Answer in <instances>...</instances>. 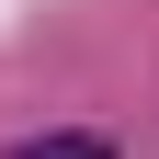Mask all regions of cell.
<instances>
[{
  "instance_id": "1",
  "label": "cell",
  "mask_w": 159,
  "mask_h": 159,
  "mask_svg": "<svg viewBox=\"0 0 159 159\" xmlns=\"http://www.w3.org/2000/svg\"><path fill=\"white\" fill-rule=\"evenodd\" d=\"M0 159H114V136L102 125H46V136H11Z\"/></svg>"
}]
</instances>
